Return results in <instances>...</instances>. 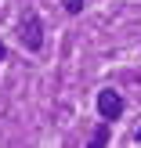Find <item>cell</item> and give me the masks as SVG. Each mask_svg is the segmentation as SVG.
Returning <instances> with one entry per match:
<instances>
[{"label":"cell","mask_w":141,"mask_h":148,"mask_svg":"<svg viewBox=\"0 0 141 148\" xmlns=\"http://www.w3.org/2000/svg\"><path fill=\"white\" fill-rule=\"evenodd\" d=\"M4 58H7V47H4V43H0V62H4Z\"/></svg>","instance_id":"obj_5"},{"label":"cell","mask_w":141,"mask_h":148,"mask_svg":"<svg viewBox=\"0 0 141 148\" xmlns=\"http://www.w3.org/2000/svg\"><path fill=\"white\" fill-rule=\"evenodd\" d=\"M98 116H101V119H112V123L123 116V98H120V90H112V87L98 90Z\"/></svg>","instance_id":"obj_2"},{"label":"cell","mask_w":141,"mask_h":148,"mask_svg":"<svg viewBox=\"0 0 141 148\" xmlns=\"http://www.w3.org/2000/svg\"><path fill=\"white\" fill-rule=\"evenodd\" d=\"M62 7H65V14H80L83 11V0H62Z\"/></svg>","instance_id":"obj_4"},{"label":"cell","mask_w":141,"mask_h":148,"mask_svg":"<svg viewBox=\"0 0 141 148\" xmlns=\"http://www.w3.org/2000/svg\"><path fill=\"white\" fill-rule=\"evenodd\" d=\"M130 141H134V145H141V130H138V134H134V137H130Z\"/></svg>","instance_id":"obj_6"},{"label":"cell","mask_w":141,"mask_h":148,"mask_svg":"<svg viewBox=\"0 0 141 148\" xmlns=\"http://www.w3.org/2000/svg\"><path fill=\"white\" fill-rule=\"evenodd\" d=\"M18 36H22V43H25L29 51H40V47H43V22H40L36 11H25V14H22Z\"/></svg>","instance_id":"obj_1"},{"label":"cell","mask_w":141,"mask_h":148,"mask_svg":"<svg viewBox=\"0 0 141 148\" xmlns=\"http://www.w3.org/2000/svg\"><path fill=\"white\" fill-rule=\"evenodd\" d=\"M109 137H112V119L98 123V130H94V137H91V148H105V145H109Z\"/></svg>","instance_id":"obj_3"}]
</instances>
